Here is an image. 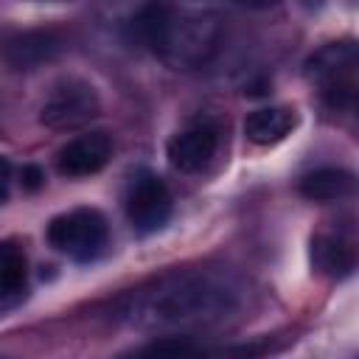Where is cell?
Segmentation results:
<instances>
[{"mask_svg": "<svg viewBox=\"0 0 359 359\" xmlns=\"http://www.w3.org/2000/svg\"><path fill=\"white\" fill-rule=\"evenodd\" d=\"M236 306V292L224 280L202 272H177L126 294L118 317L146 331H188L227 320Z\"/></svg>", "mask_w": 359, "mask_h": 359, "instance_id": "1", "label": "cell"}, {"mask_svg": "<svg viewBox=\"0 0 359 359\" xmlns=\"http://www.w3.org/2000/svg\"><path fill=\"white\" fill-rule=\"evenodd\" d=\"M129 39L174 70L208 65L222 42V22L210 11L180 8L168 0L143 3L126 22Z\"/></svg>", "mask_w": 359, "mask_h": 359, "instance_id": "2", "label": "cell"}, {"mask_svg": "<svg viewBox=\"0 0 359 359\" xmlns=\"http://www.w3.org/2000/svg\"><path fill=\"white\" fill-rule=\"evenodd\" d=\"M356 67L359 53L351 39L328 42L306 62V79L320 90L331 109H351L356 101Z\"/></svg>", "mask_w": 359, "mask_h": 359, "instance_id": "3", "label": "cell"}, {"mask_svg": "<svg viewBox=\"0 0 359 359\" xmlns=\"http://www.w3.org/2000/svg\"><path fill=\"white\" fill-rule=\"evenodd\" d=\"M48 244L73 261H95L107 247V219L93 208H76L50 219Z\"/></svg>", "mask_w": 359, "mask_h": 359, "instance_id": "4", "label": "cell"}, {"mask_svg": "<svg viewBox=\"0 0 359 359\" xmlns=\"http://www.w3.org/2000/svg\"><path fill=\"white\" fill-rule=\"evenodd\" d=\"M123 205H126V216L137 233H154L171 216V191L154 171L140 168L129 177Z\"/></svg>", "mask_w": 359, "mask_h": 359, "instance_id": "5", "label": "cell"}, {"mask_svg": "<svg viewBox=\"0 0 359 359\" xmlns=\"http://www.w3.org/2000/svg\"><path fill=\"white\" fill-rule=\"evenodd\" d=\"M98 109H101V101L93 84L81 79H65L45 98L39 109V121L50 129H76L90 118H95Z\"/></svg>", "mask_w": 359, "mask_h": 359, "instance_id": "6", "label": "cell"}, {"mask_svg": "<svg viewBox=\"0 0 359 359\" xmlns=\"http://www.w3.org/2000/svg\"><path fill=\"white\" fill-rule=\"evenodd\" d=\"M62 50H65V36L56 28H25V31H14L0 45L3 62L11 70H17V73L36 70V67L59 59Z\"/></svg>", "mask_w": 359, "mask_h": 359, "instance_id": "7", "label": "cell"}, {"mask_svg": "<svg viewBox=\"0 0 359 359\" xmlns=\"http://www.w3.org/2000/svg\"><path fill=\"white\" fill-rule=\"evenodd\" d=\"M216 149H219V126L213 121H194L182 126L177 135H171L165 154L177 171L194 174L213 160Z\"/></svg>", "mask_w": 359, "mask_h": 359, "instance_id": "8", "label": "cell"}, {"mask_svg": "<svg viewBox=\"0 0 359 359\" xmlns=\"http://www.w3.org/2000/svg\"><path fill=\"white\" fill-rule=\"evenodd\" d=\"M112 157V137L107 132H87L67 140L56 154L62 177H90L101 171Z\"/></svg>", "mask_w": 359, "mask_h": 359, "instance_id": "9", "label": "cell"}, {"mask_svg": "<svg viewBox=\"0 0 359 359\" xmlns=\"http://www.w3.org/2000/svg\"><path fill=\"white\" fill-rule=\"evenodd\" d=\"M311 264L320 275L328 278H348L356 266L353 244L339 233H320L311 238Z\"/></svg>", "mask_w": 359, "mask_h": 359, "instance_id": "10", "label": "cell"}, {"mask_svg": "<svg viewBox=\"0 0 359 359\" xmlns=\"http://www.w3.org/2000/svg\"><path fill=\"white\" fill-rule=\"evenodd\" d=\"M294 123H297L294 109H289V107H261V109L247 115L244 135L255 146H272V143L283 140L294 129Z\"/></svg>", "mask_w": 359, "mask_h": 359, "instance_id": "11", "label": "cell"}, {"mask_svg": "<svg viewBox=\"0 0 359 359\" xmlns=\"http://www.w3.org/2000/svg\"><path fill=\"white\" fill-rule=\"evenodd\" d=\"M297 191L309 202H337L353 191V174L345 168H314L300 177Z\"/></svg>", "mask_w": 359, "mask_h": 359, "instance_id": "12", "label": "cell"}, {"mask_svg": "<svg viewBox=\"0 0 359 359\" xmlns=\"http://www.w3.org/2000/svg\"><path fill=\"white\" fill-rule=\"evenodd\" d=\"M25 278H28L25 252L17 244L3 241L0 244V303L20 297L25 289Z\"/></svg>", "mask_w": 359, "mask_h": 359, "instance_id": "13", "label": "cell"}, {"mask_svg": "<svg viewBox=\"0 0 359 359\" xmlns=\"http://www.w3.org/2000/svg\"><path fill=\"white\" fill-rule=\"evenodd\" d=\"M146 351H149V353H196V351H202V348H196V345H191V342H185V339H180V337H171V339H157V342H151Z\"/></svg>", "mask_w": 359, "mask_h": 359, "instance_id": "14", "label": "cell"}, {"mask_svg": "<svg viewBox=\"0 0 359 359\" xmlns=\"http://www.w3.org/2000/svg\"><path fill=\"white\" fill-rule=\"evenodd\" d=\"M20 182H22V188L25 191H39L42 185H45V171L39 168V165H22V171H20Z\"/></svg>", "mask_w": 359, "mask_h": 359, "instance_id": "15", "label": "cell"}, {"mask_svg": "<svg viewBox=\"0 0 359 359\" xmlns=\"http://www.w3.org/2000/svg\"><path fill=\"white\" fill-rule=\"evenodd\" d=\"M8 191H11V163L0 157V205L8 199Z\"/></svg>", "mask_w": 359, "mask_h": 359, "instance_id": "16", "label": "cell"}, {"mask_svg": "<svg viewBox=\"0 0 359 359\" xmlns=\"http://www.w3.org/2000/svg\"><path fill=\"white\" fill-rule=\"evenodd\" d=\"M233 3H238V6H244V8H269V6H275L278 0H233Z\"/></svg>", "mask_w": 359, "mask_h": 359, "instance_id": "17", "label": "cell"}]
</instances>
